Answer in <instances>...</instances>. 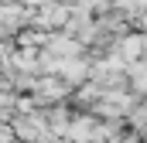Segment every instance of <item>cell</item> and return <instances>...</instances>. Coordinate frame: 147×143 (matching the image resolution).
I'll return each instance as SVG.
<instances>
[{
	"instance_id": "1",
	"label": "cell",
	"mask_w": 147,
	"mask_h": 143,
	"mask_svg": "<svg viewBox=\"0 0 147 143\" xmlns=\"http://www.w3.org/2000/svg\"><path fill=\"white\" fill-rule=\"evenodd\" d=\"M45 3H48V0H24V7H28V10H34V7H45Z\"/></svg>"
}]
</instances>
